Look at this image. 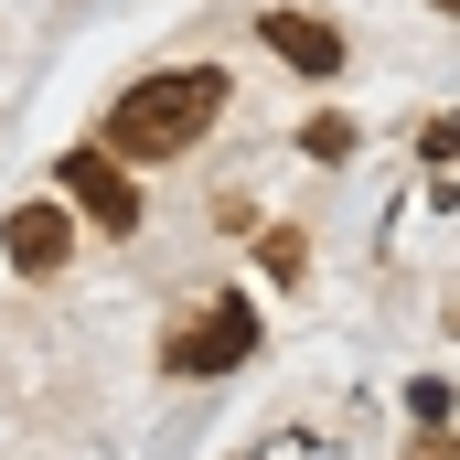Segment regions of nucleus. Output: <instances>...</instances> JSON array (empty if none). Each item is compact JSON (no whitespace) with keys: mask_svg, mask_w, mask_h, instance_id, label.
Segmentation results:
<instances>
[{"mask_svg":"<svg viewBox=\"0 0 460 460\" xmlns=\"http://www.w3.org/2000/svg\"><path fill=\"white\" fill-rule=\"evenodd\" d=\"M226 65H172V75H139L128 97L108 108V150L118 161H172V150H193L215 118H226Z\"/></svg>","mask_w":460,"mask_h":460,"instance_id":"1","label":"nucleus"},{"mask_svg":"<svg viewBox=\"0 0 460 460\" xmlns=\"http://www.w3.org/2000/svg\"><path fill=\"white\" fill-rule=\"evenodd\" d=\"M54 182H65V204H75L86 226H108V235L139 226V182H128V161H118V150H65V161H54Z\"/></svg>","mask_w":460,"mask_h":460,"instance_id":"2","label":"nucleus"},{"mask_svg":"<svg viewBox=\"0 0 460 460\" xmlns=\"http://www.w3.org/2000/svg\"><path fill=\"white\" fill-rule=\"evenodd\" d=\"M246 343H257V322H246V300H215V311H204V322H182V332H172V375H235V364H246Z\"/></svg>","mask_w":460,"mask_h":460,"instance_id":"3","label":"nucleus"},{"mask_svg":"<svg viewBox=\"0 0 460 460\" xmlns=\"http://www.w3.org/2000/svg\"><path fill=\"white\" fill-rule=\"evenodd\" d=\"M0 257H11L22 279H54V268L75 257V226H65V204H11V215H0Z\"/></svg>","mask_w":460,"mask_h":460,"instance_id":"4","label":"nucleus"},{"mask_svg":"<svg viewBox=\"0 0 460 460\" xmlns=\"http://www.w3.org/2000/svg\"><path fill=\"white\" fill-rule=\"evenodd\" d=\"M257 32H268V54L300 65V75H332V65H343V32L311 22V11H257Z\"/></svg>","mask_w":460,"mask_h":460,"instance_id":"5","label":"nucleus"},{"mask_svg":"<svg viewBox=\"0 0 460 460\" xmlns=\"http://www.w3.org/2000/svg\"><path fill=\"white\" fill-rule=\"evenodd\" d=\"M257 268L300 289V268H311V246H300V226H268V235H257Z\"/></svg>","mask_w":460,"mask_h":460,"instance_id":"6","label":"nucleus"},{"mask_svg":"<svg viewBox=\"0 0 460 460\" xmlns=\"http://www.w3.org/2000/svg\"><path fill=\"white\" fill-rule=\"evenodd\" d=\"M418 460H460V439H418Z\"/></svg>","mask_w":460,"mask_h":460,"instance_id":"7","label":"nucleus"},{"mask_svg":"<svg viewBox=\"0 0 460 460\" xmlns=\"http://www.w3.org/2000/svg\"><path fill=\"white\" fill-rule=\"evenodd\" d=\"M439 11H460V0H439Z\"/></svg>","mask_w":460,"mask_h":460,"instance_id":"8","label":"nucleus"}]
</instances>
